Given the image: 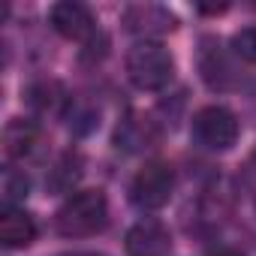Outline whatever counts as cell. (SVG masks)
<instances>
[{"label": "cell", "instance_id": "1", "mask_svg": "<svg viewBox=\"0 0 256 256\" xmlns=\"http://www.w3.org/2000/svg\"><path fill=\"white\" fill-rule=\"evenodd\" d=\"M108 223V202L102 190H76L54 214V229L64 238H90Z\"/></svg>", "mask_w": 256, "mask_h": 256}, {"label": "cell", "instance_id": "2", "mask_svg": "<svg viewBox=\"0 0 256 256\" xmlns=\"http://www.w3.org/2000/svg\"><path fill=\"white\" fill-rule=\"evenodd\" d=\"M126 78L139 90H163L175 78V58L157 40H142L126 52Z\"/></svg>", "mask_w": 256, "mask_h": 256}, {"label": "cell", "instance_id": "3", "mask_svg": "<svg viewBox=\"0 0 256 256\" xmlns=\"http://www.w3.org/2000/svg\"><path fill=\"white\" fill-rule=\"evenodd\" d=\"M172 193H175V169L166 160L145 163L130 184V199L139 211H157L169 205Z\"/></svg>", "mask_w": 256, "mask_h": 256}, {"label": "cell", "instance_id": "4", "mask_svg": "<svg viewBox=\"0 0 256 256\" xmlns=\"http://www.w3.org/2000/svg\"><path fill=\"white\" fill-rule=\"evenodd\" d=\"M193 139L205 151H229L238 142V118L226 106H205L193 114Z\"/></svg>", "mask_w": 256, "mask_h": 256}, {"label": "cell", "instance_id": "5", "mask_svg": "<svg viewBox=\"0 0 256 256\" xmlns=\"http://www.w3.org/2000/svg\"><path fill=\"white\" fill-rule=\"evenodd\" d=\"M120 22H124V28L130 30V34L145 36V40H151V36H163V34H172L175 24H178L175 16H172L166 6H160V4H133V6H126V10H124Z\"/></svg>", "mask_w": 256, "mask_h": 256}, {"label": "cell", "instance_id": "6", "mask_svg": "<svg viewBox=\"0 0 256 256\" xmlns=\"http://www.w3.org/2000/svg\"><path fill=\"white\" fill-rule=\"evenodd\" d=\"M48 24L64 40H88V36H94V28H96L94 12L84 4H78V0H60V4H54L48 10Z\"/></svg>", "mask_w": 256, "mask_h": 256}, {"label": "cell", "instance_id": "7", "mask_svg": "<svg viewBox=\"0 0 256 256\" xmlns=\"http://www.w3.org/2000/svg\"><path fill=\"white\" fill-rule=\"evenodd\" d=\"M124 250H126V256H169L172 235L157 220H139L136 226H130V232H126Z\"/></svg>", "mask_w": 256, "mask_h": 256}, {"label": "cell", "instance_id": "8", "mask_svg": "<svg viewBox=\"0 0 256 256\" xmlns=\"http://www.w3.org/2000/svg\"><path fill=\"white\" fill-rule=\"evenodd\" d=\"M42 145V130L30 118H12L4 126V151L10 160H30Z\"/></svg>", "mask_w": 256, "mask_h": 256}, {"label": "cell", "instance_id": "9", "mask_svg": "<svg viewBox=\"0 0 256 256\" xmlns=\"http://www.w3.org/2000/svg\"><path fill=\"white\" fill-rule=\"evenodd\" d=\"M199 72H202L205 84L214 88V90L232 88L235 72H232V64L226 60V52H223L220 40H214V36H205L202 40V48H199Z\"/></svg>", "mask_w": 256, "mask_h": 256}, {"label": "cell", "instance_id": "10", "mask_svg": "<svg viewBox=\"0 0 256 256\" xmlns=\"http://www.w3.org/2000/svg\"><path fill=\"white\" fill-rule=\"evenodd\" d=\"M34 238H36L34 217L18 205H4V211H0V244L10 250H22L30 247Z\"/></svg>", "mask_w": 256, "mask_h": 256}, {"label": "cell", "instance_id": "11", "mask_svg": "<svg viewBox=\"0 0 256 256\" xmlns=\"http://www.w3.org/2000/svg\"><path fill=\"white\" fill-rule=\"evenodd\" d=\"M82 178V157L78 154H72V151H66L58 163H54V169H48V187L54 190V193H76L72 187H76V181Z\"/></svg>", "mask_w": 256, "mask_h": 256}, {"label": "cell", "instance_id": "12", "mask_svg": "<svg viewBox=\"0 0 256 256\" xmlns=\"http://www.w3.org/2000/svg\"><path fill=\"white\" fill-rule=\"evenodd\" d=\"M118 148H126V151H136L139 145L148 142V124L136 120V118H126L120 126H118Z\"/></svg>", "mask_w": 256, "mask_h": 256}, {"label": "cell", "instance_id": "13", "mask_svg": "<svg viewBox=\"0 0 256 256\" xmlns=\"http://www.w3.org/2000/svg\"><path fill=\"white\" fill-rule=\"evenodd\" d=\"M28 190H30V181H28L24 172H18V169H6L4 172V196H6V205L22 202L28 196Z\"/></svg>", "mask_w": 256, "mask_h": 256}, {"label": "cell", "instance_id": "14", "mask_svg": "<svg viewBox=\"0 0 256 256\" xmlns=\"http://www.w3.org/2000/svg\"><path fill=\"white\" fill-rule=\"evenodd\" d=\"M232 52L247 60V64H256V24L250 28H241L235 36H232Z\"/></svg>", "mask_w": 256, "mask_h": 256}, {"label": "cell", "instance_id": "15", "mask_svg": "<svg viewBox=\"0 0 256 256\" xmlns=\"http://www.w3.org/2000/svg\"><path fill=\"white\" fill-rule=\"evenodd\" d=\"M58 94H60V88L54 82H40V84L30 88V106H36L40 112H48V108H54L60 102Z\"/></svg>", "mask_w": 256, "mask_h": 256}, {"label": "cell", "instance_id": "16", "mask_svg": "<svg viewBox=\"0 0 256 256\" xmlns=\"http://www.w3.org/2000/svg\"><path fill=\"white\" fill-rule=\"evenodd\" d=\"M208 256H241V253L232 250V247H220V250H214V253H208Z\"/></svg>", "mask_w": 256, "mask_h": 256}, {"label": "cell", "instance_id": "17", "mask_svg": "<svg viewBox=\"0 0 256 256\" xmlns=\"http://www.w3.org/2000/svg\"><path fill=\"white\" fill-rule=\"evenodd\" d=\"M64 256H102V253H90V250H76V253H64Z\"/></svg>", "mask_w": 256, "mask_h": 256}, {"label": "cell", "instance_id": "18", "mask_svg": "<svg viewBox=\"0 0 256 256\" xmlns=\"http://www.w3.org/2000/svg\"><path fill=\"white\" fill-rule=\"evenodd\" d=\"M202 12H226V6H199Z\"/></svg>", "mask_w": 256, "mask_h": 256}, {"label": "cell", "instance_id": "19", "mask_svg": "<svg viewBox=\"0 0 256 256\" xmlns=\"http://www.w3.org/2000/svg\"><path fill=\"white\" fill-rule=\"evenodd\" d=\"M250 169L256 172V151H253V157H250Z\"/></svg>", "mask_w": 256, "mask_h": 256}]
</instances>
